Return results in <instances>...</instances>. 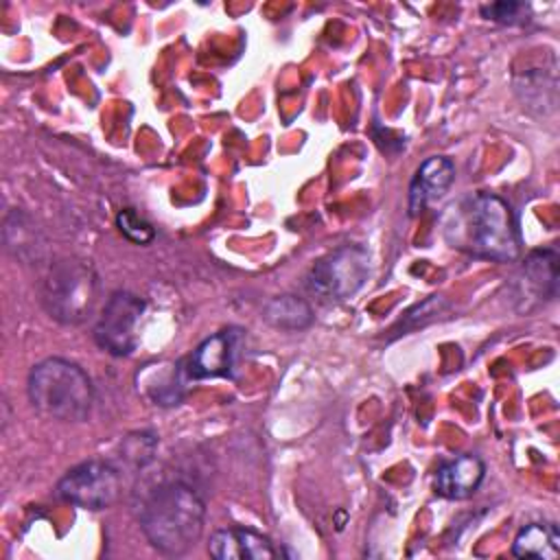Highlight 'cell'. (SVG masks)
<instances>
[{
  "mask_svg": "<svg viewBox=\"0 0 560 560\" xmlns=\"http://www.w3.org/2000/svg\"><path fill=\"white\" fill-rule=\"evenodd\" d=\"M370 276V254L361 245H341L322 256L308 271V289L328 302L352 298Z\"/></svg>",
  "mask_w": 560,
  "mask_h": 560,
  "instance_id": "obj_5",
  "label": "cell"
},
{
  "mask_svg": "<svg viewBox=\"0 0 560 560\" xmlns=\"http://www.w3.org/2000/svg\"><path fill=\"white\" fill-rule=\"evenodd\" d=\"M144 300L129 291H114L105 302L96 324L94 341L114 357H127L136 350V326L144 313Z\"/></svg>",
  "mask_w": 560,
  "mask_h": 560,
  "instance_id": "obj_7",
  "label": "cell"
},
{
  "mask_svg": "<svg viewBox=\"0 0 560 560\" xmlns=\"http://www.w3.org/2000/svg\"><path fill=\"white\" fill-rule=\"evenodd\" d=\"M26 394L39 416L61 422H83L94 402L90 376L61 357H48L31 368Z\"/></svg>",
  "mask_w": 560,
  "mask_h": 560,
  "instance_id": "obj_3",
  "label": "cell"
},
{
  "mask_svg": "<svg viewBox=\"0 0 560 560\" xmlns=\"http://www.w3.org/2000/svg\"><path fill=\"white\" fill-rule=\"evenodd\" d=\"M208 551L217 560H271L276 549L271 540L247 527H225L210 536Z\"/></svg>",
  "mask_w": 560,
  "mask_h": 560,
  "instance_id": "obj_10",
  "label": "cell"
},
{
  "mask_svg": "<svg viewBox=\"0 0 560 560\" xmlns=\"http://www.w3.org/2000/svg\"><path fill=\"white\" fill-rule=\"evenodd\" d=\"M442 232L451 247L475 258L514 262L521 256L514 212L499 195L475 192L459 199L446 210Z\"/></svg>",
  "mask_w": 560,
  "mask_h": 560,
  "instance_id": "obj_1",
  "label": "cell"
},
{
  "mask_svg": "<svg viewBox=\"0 0 560 560\" xmlns=\"http://www.w3.org/2000/svg\"><path fill=\"white\" fill-rule=\"evenodd\" d=\"M116 225L122 232V236H127L131 243L138 245H147L155 238V230L149 221H144L133 208H122L116 214Z\"/></svg>",
  "mask_w": 560,
  "mask_h": 560,
  "instance_id": "obj_16",
  "label": "cell"
},
{
  "mask_svg": "<svg viewBox=\"0 0 560 560\" xmlns=\"http://www.w3.org/2000/svg\"><path fill=\"white\" fill-rule=\"evenodd\" d=\"M206 518L203 499L182 481H162L144 492L138 523L147 540L166 556L186 553L201 536Z\"/></svg>",
  "mask_w": 560,
  "mask_h": 560,
  "instance_id": "obj_2",
  "label": "cell"
},
{
  "mask_svg": "<svg viewBox=\"0 0 560 560\" xmlns=\"http://www.w3.org/2000/svg\"><path fill=\"white\" fill-rule=\"evenodd\" d=\"M262 319L280 330H302L313 324V308L306 300L293 293H282L262 306Z\"/></svg>",
  "mask_w": 560,
  "mask_h": 560,
  "instance_id": "obj_15",
  "label": "cell"
},
{
  "mask_svg": "<svg viewBox=\"0 0 560 560\" xmlns=\"http://www.w3.org/2000/svg\"><path fill=\"white\" fill-rule=\"evenodd\" d=\"M523 280L540 300H553L558 293V254L551 247L534 249L523 262Z\"/></svg>",
  "mask_w": 560,
  "mask_h": 560,
  "instance_id": "obj_14",
  "label": "cell"
},
{
  "mask_svg": "<svg viewBox=\"0 0 560 560\" xmlns=\"http://www.w3.org/2000/svg\"><path fill=\"white\" fill-rule=\"evenodd\" d=\"M241 343L238 328H225L206 337L188 357L186 372L188 378H210V376H232L236 365Z\"/></svg>",
  "mask_w": 560,
  "mask_h": 560,
  "instance_id": "obj_8",
  "label": "cell"
},
{
  "mask_svg": "<svg viewBox=\"0 0 560 560\" xmlns=\"http://www.w3.org/2000/svg\"><path fill=\"white\" fill-rule=\"evenodd\" d=\"M529 7L523 2H492V4H483L481 7V15L501 24H518L523 20H527Z\"/></svg>",
  "mask_w": 560,
  "mask_h": 560,
  "instance_id": "obj_17",
  "label": "cell"
},
{
  "mask_svg": "<svg viewBox=\"0 0 560 560\" xmlns=\"http://www.w3.org/2000/svg\"><path fill=\"white\" fill-rule=\"evenodd\" d=\"M96 300V273L85 260L63 258L48 267L42 280V302L50 317L79 324Z\"/></svg>",
  "mask_w": 560,
  "mask_h": 560,
  "instance_id": "obj_4",
  "label": "cell"
},
{
  "mask_svg": "<svg viewBox=\"0 0 560 560\" xmlns=\"http://www.w3.org/2000/svg\"><path fill=\"white\" fill-rule=\"evenodd\" d=\"M57 497L85 510H105L120 494V472L103 459H90L72 466L57 481Z\"/></svg>",
  "mask_w": 560,
  "mask_h": 560,
  "instance_id": "obj_6",
  "label": "cell"
},
{
  "mask_svg": "<svg viewBox=\"0 0 560 560\" xmlns=\"http://www.w3.org/2000/svg\"><path fill=\"white\" fill-rule=\"evenodd\" d=\"M512 556L534 560H556L560 556V532L553 523H529L518 529Z\"/></svg>",
  "mask_w": 560,
  "mask_h": 560,
  "instance_id": "obj_13",
  "label": "cell"
},
{
  "mask_svg": "<svg viewBox=\"0 0 560 560\" xmlns=\"http://www.w3.org/2000/svg\"><path fill=\"white\" fill-rule=\"evenodd\" d=\"M186 381H190V378H188L184 361L147 363L136 374L138 392L142 396H147L153 405H162V407H173L184 398Z\"/></svg>",
  "mask_w": 560,
  "mask_h": 560,
  "instance_id": "obj_9",
  "label": "cell"
},
{
  "mask_svg": "<svg viewBox=\"0 0 560 560\" xmlns=\"http://www.w3.org/2000/svg\"><path fill=\"white\" fill-rule=\"evenodd\" d=\"M486 477V464L477 455H459L444 462L435 472V492L444 499L462 501L472 497Z\"/></svg>",
  "mask_w": 560,
  "mask_h": 560,
  "instance_id": "obj_12",
  "label": "cell"
},
{
  "mask_svg": "<svg viewBox=\"0 0 560 560\" xmlns=\"http://www.w3.org/2000/svg\"><path fill=\"white\" fill-rule=\"evenodd\" d=\"M125 459L133 462L136 466H142L153 457L155 451V438L151 433H133L125 440Z\"/></svg>",
  "mask_w": 560,
  "mask_h": 560,
  "instance_id": "obj_18",
  "label": "cell"
},
{
  "mask_svg": "<svg viewBox=\"0 0 560 560\" xmlns=\"http://www.w3.org/2000/svg\"><path fill=\"white\" fill-rule=\"evenodd\" d=\"M455 179V164L444 155L424 160L409 184V214L418 217L429 203L444 197Z\"/></svg>",
  "mask_w": 560,
  "mask_h": 560,
  "instance_id": "obj_11",
  "label": "cell"
}]
</instances>
